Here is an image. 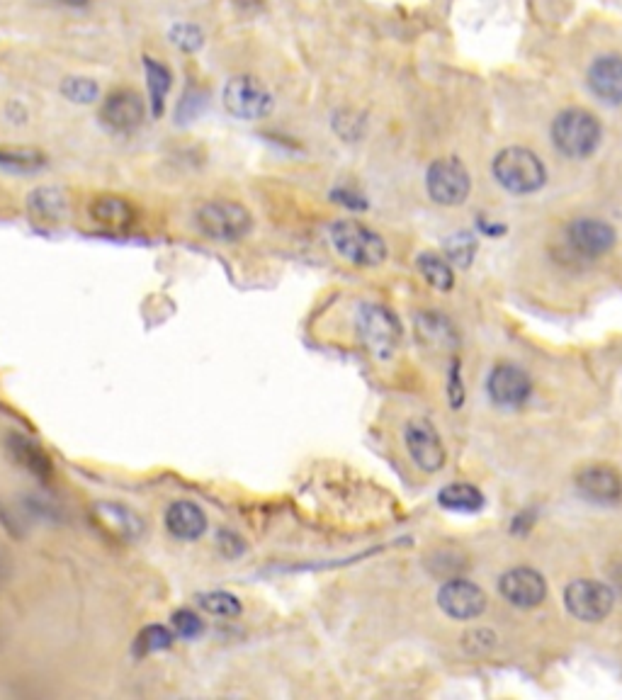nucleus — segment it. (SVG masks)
<instances>
[{"mask_svg":"<svg viewBox=\"0 0 622 700\" xmlns=\"http://www.w3.org/2000/svg\"><path fill=\"white\" fill-rule=\"evenodd\" d=\"M601 122L581 107L559 112L552 122V141L569 158H588L601 144Z\"/></svg>","mask_w":622,"mask_h":700,"instance_id":"obj_1","label":"nucleus"},{"mask_svg":"<svg viewBox=\"0 0 622 700\" xmlns=\"http://www.w3.org/2000/svg\"><path fill=\"white\" fill-rule=\"evenodd\" d=\"M331 244L341 258L360 268H377L387 258V244L358 219H341L331 227Z\"/></svg>","mask_w":622,"mask_h":700,"instance_id":"obj_2","label":"nucleus"},{"mask_svg":"<svg viewBox=\"0 0 622 700\" xmlns=\"http://www.w3.org/2000/svg\"><path fill=\"white\" fill-rule=\"evenodd\" d=\"M197 229L212 241L222 244H234V241L246 239L253 229V217L248 207L231 200H212L205 202L195 214Z\"/></svg>","mask_w":622,"mask_h":700,"instance_id":"obj_3","label":"nucleus"},{"mask_svg":"<svg viewBox=\"0 0 622 700\" xmlns=\"http://www.w3.org/2000/svg\"><path fill=\"white\" fill-rule=\"evenodd\" d=\"M494 175L501 188L516 195H530L540 190L547 180L542 161L530 149L511 146L494 158Z\"/></svg>","mask_w":622,"mask_h":700,"instance_id":"obj_4","label":"nucleus"},{"mask_svg":"<svg viewBox=\"0 0 622 700\" xmlns=\"http://www.w3.org/2000/svg\"><path fill=\"white\" fill-rule=\"evenodd\" d=\"M224 110L243 122H258L275 110V98L256 76H234L222 90Z\"/></svg>","mask_w":622,"mask_h":700,"instance_id":"obj_5","label":"nucleus"},{"mask_svg":"<svg viewBox=\"0 0 622 700\" xmlns=\"http://www.w3.org/2000/svg\"><path fill=\"white\" fill-rule=\"evenodd\" d=\"M358 333L375 358L387 360L392 358L401 341V324L387 307L363 304L358 309Z\"/></svg>","mask_w":622,"mask_h":700,"instance_id":"obj_6","label":"nucleus"},{"mask_svg":"<svg viewBox=\"0 0 622 700\" xmlns=\"http://www.w3.org/2000/svg\"><path fill=\"white\" fill-rule=\"evenodd\" d=\"M469 185L472 180H469L467 168L457 158H438L426 173L428 195L438 205H462L469 195Z\"/></svg>","mask_w":622,"mask_h":700,"instance_id":"obj_7","label":"nucleus"},{"mask_svg":"<svg viewBox=\"0 0 622 700\" xmlns=\"http://www.w3.org/2000/svg\"><path fill=\"white\" fill-rule=\"evenodd\" d=\"M564 603H567L569 613L574 618L586 620V623H596L603 620L605 615L613 611V591L601 581L579 579L571 581L564 591Z\"/></svg>","mask_w":622,"mask_h":700,"instance_id":"obj_8","label":"nucleus"},{"mask_svg":"<svg viewBox=\"0 0 622 700\" xmlns=\"http://www.w3.org/2000/svg\"><path fill=\"white\" fill-rule=\"evenodd\" d=\"M100 117L110 132L134 134L146 120V103L137 90L117 88L105 98Z\"/></svg>","mask_w":622,"mask_h":700,"instance_id":"obj_9","label":"nucleus"},{"mask_svg":"<svg viewBox=\"0 0 622 700\" xmlns=\"http://www.w3.org/2000/svg\"><path fill=\"white\" fill-rule=\"evenodd\" d=\"M406 450L423 472H438L445 465V448L431 421L414 419L406 423Z\"/></svg>","mask_w":622,"mask_h":700,"instance_id":"obj_10","label":"nucleus"},{"mask_svg":"<svg viewBox=\"0 0 622 700\" xmlns=\"http://www.w3.org/2000/svg\"><path fill=\"white\" fill-rule=\"evenodd\" d=\"M90 516H93L100 530H105L115 540H122V543H134L146 530L144 518L129 506L117 504V501H98V504L90 506Z\"/></svg>","mask_w":622,"mask_h":700,"instance_id":"obj_11","label":"nucleus"},{"mask_svg":"<svg viewBox=\"0 0 622 700\" xmlns=\"http://www.w3.org/2000/svg\"><path fill=\"white\" fill-rule=\"evenodd\" d=\"M438 603L450 618L472 620L486 611V596L477 584L465 579H452L443 584L438 594Z\"/></svg>","mask_w":622,"mask_h":700,"instance_id":"obj_12","label":"nucleus"},{"mask_svg":"<svg viewBox=\"0 0 622 700\" xmlns=\"http://www.w3.org/2000/svg\"><path fill=\"white\" fill-rule=\"evenodd\" d=\"M567 241L579 258H598L615 246V229L598 219H576L567 229Z\"/></svg>","mask_w":622,"mask_h":700,"instance_id":"obj_13","label":"nucleus"},{"mask_svg":"<svg viewBox=\"0 0 622 700\" xmlns=\"http://www.w3.org/2000/svg\"><path fill=\"white\" fill-rule=\"evenodd\" d=\"M501 594L508 603L518 608H535L540 606L542 598L547 596V584L535 569H511L501 577Z\"/></svg>","mask_w":622,"mask_h":700,"instance_id":"obj_14","label":"nucleus"},{"mask_svg":"<svg viewBox=\"0 0 622 700\" xmlns=\"http://www.w3.org/2000/svg\"><path fill=\"white\" fill-rule=\"evenodd\" d=\"M588 88L608 105L622 103V56H598L588 69Z\"/></svg>","mask_w":622,"mask_h":700,"instance_id":"obj_15","label":"nucleus"},{"mask_svg":"<svg viewBox=\"0 0 622 700\" xmlns=\"http://www.w3.org/2000/svg\"><path fill=\"white\" fill-rule=\"evenodd\" d=\"M486 389L499 406H520L530 397V377L516 365H499L489 375Z\"/></svg>","mask_w":622,"mask_h":700,"instance_id":"obj_16","label":"nucleus"},{"mask_svg":"<svg viewBox=\"0 0 622 700\" xmlns=\"http://www.w3.org/2000/svg\"><path fill=\"white\" fill-rule=\"evenodd\" d=\"M166 530L175 540H200L207 533V516L192 501H175L166 511Z\"/></svg>","mask_w":622,"mask_h":700,"instance_id":"obj_17","label":"nucleus"},{"mask_svg":"<svg viewBox=\"0 0 622 700\" xmlns=\"http://www.w3.org/2000/svg\"><path fill=\"white\" fill-rule=\"evenodd\" d=\"M90 219H93L98 227L107 231H115V234H124L134 227L137 222V212L129 205L127 200L117 195H100L90 202Z\"/></svg>","mask_w":622,"mask_h":700,"instance_id":"obj_18","label":"nucleus"},{"mask_svg":"<svg viewBox=\"0 0 622 700\" xmlns=\"http://www.w3.org/2000/svg\"><path fill=\"white\" fill-rule=\"evenodd\" d=\"M581 494H586L588 499L601 501V504H615L622 496V479L618 472H613L610 467L593 465L579 472L576 477Z\"/></svg>","mask_w":622,"mask_h":700,"instance_id":"obj_19","label":"nucleus"},{"mask_svg":"<svg viewBox=\"0 0 622 700\" xmlns=\"http://www.w3.org/2000/svg\"><path fill=\"white\" fill-rule=\"evenodd\" d=\"M8 453L13 455V460L18 462L22 470L32 472L37 479L52 477V460L44 455V450L39 448V445L32 443V440H27L25 436H10Z\"/></svg>","mask_w":622,"mask_h":700,"instance_id":"obj_20","label":"nucleus"},{"mask_svg":"<svg viewBox=\"0 0 622 700\" xmlns=\"http://www.w3.org/2000/svg\"><path fill=\"white\" fill-rule=\"evenodd\" d=\"M144 73H146V86H149V105L151 115L161 117L166 110V95L173 86L171 69L161 61H156L154 56H144Z\"/></svg>","mask_w":622,"mask_h":700,"instance_id":"obj_21","label":"nucleus"},{"mask_svg":"<svg viewBox=\"0 0 622 700\" xmlns=\"http://www.w3.org/2000/svg\"><path fill=\"white\" fill-rule=\"evenodd\" d=\"M416 333L426 346L431 348H452L457 343V333L443 314L423 312L416 319Z\"/></svg>","mask_w":622,"mask_h":700,"instance_id":"obj_22","label":"nucleus"},{"mask_svg":"<svg viewBox=\"0 0 622 700\" xmlns=\"http://www.w3.org/2000/svg\"><path fill=\"white\" fill-rule=\"evenodd\" d=\"M47 166V154L35 146H0V168L10 173H35Z\"/></svg>","mask_w":622,"mask_h":700,"instance_id":"obj_23","label":"nucleus"},{"mask_svg":"<svg viewBox=\"0 0 622 700\" xmlns=\"http://www.w3.org/2000/svg\"><path fill=\"white\" fill-rule=\"evenodd\" d=\"M438 501L450 511H479L484 506V496L482 491L472 484H448L443 491L438 494Z\"/></svg>","mask_w":622,"mask_h":700,"instance_id":"obj_24","label":"nucleus"},{"mask_svg":"<svg viewBox=\"0 0 622 700\" xmlns=\"http://www.w3.org/2000/svg\"><path fill=\"white\" fill-rule=\"evenodd\" d=\"M418 270L426 278L428 285H433L435 290L440 292H450L452 285H455V273H452L450 263L445 258H440L438 253H421L418 256Z\"/></svg>","mask_w":622,"mask_h":700,"instance_id":"obj_25","label":"nucleus"},{"mask_svg":"<svg viewBox=\"0 0 622 700\" xmlns=\"http://www.w3.org/2000/svg\"><path fill=\"white\" fill-rule=\"evenodd\" d=\"M30 212L42 219H61L66 214V195L59 188H39L27 200Z\"/></svg>","mask_w":622,"mask_h":700,"instance_id":"obj_26","label":"nucleus"},{"mask_svg":"<svg viewBox=\"0 0 622 700\" xmlns=\"http://www.w3.org/2000/svg\"><path fill=\"white\" fill-rule=\"evenodd\" d=\"M197 606L207 615H214V618H236L243 611L239 596L229 594V591H207V594H200L197 596Z\"/></svg>","mask_w":622,"mask_h":700,"instance_id":"obj_27","label":"nucleus"},{"mask_svg":"<svg viewBox=\"0 0 622 700\" xmlns=\"http://www.w3.org/2000/svg\"><path fill=\"white\" fill-rule=\"evenodd\" d=\"M61 95L76 105H90L100 98V86L93 78L69 76L61 81Z\"/></svg>","mask_w":622,"mask_h":700,"instance_id":"obj_28","label":"nucleus"},{"mask_svg":"<svg viewBox=\"0 0 622 700\" xmlns=\"http://www.w3.org/2000/svg\"><path fill=\"white\" fill-rule=\"evenodd\" d=\"M173 637L175 632L168 630L166 625H149V628L141 630V635L137 637V654L144 657V654H156L163 652V649H171Z\"/></svg>","mask_w":622,"mask_h":700,"instance_id":"obj_29","label":"nucleus"},{"mask_svg":"<svg viewBox=\"0 0 622 700\" xmlns=\"http://www.w3.org/2000/svg\"><path fill=\"white\" fill-rule=\"evenodd\" d=\"M171 42L185 54L200 52L205 47V32L192 22H175L171 27Z\"/></svg>","mask_w":622,"mask_h":700,"instance_id":"obj_30","label":"nucleus"},{"mask_svg":"<svg viewBox=\"0 0 622 700\" xmlns=\"http://www.w3.org/2000/svg\"><path fill=\"white\" fill-rule=\"evenodd\" d=\"M445 251H448V258L452 263H457L460 268H467L472 263L474 251H477V239H474L469 231H460L445 244Z\"/></svg>","mask_w":622,"mask_h":700,"instance_id":"obj_31","label":"nucleus"},{"mask_svg":"<svg viewBox=\"0 0 622 700\" xmlns=\"http://www.w3.org/2000/svg\"><path fill=\"white\" fill-rule=\"evenodd\" d=\"M171 628L175 635L183 637V640H195V637H200L202 630H205V623H202V618L195 611L183 608V611H175L171 615Z\"/></svg>","mask_w":622,"mask_h":700,"instance_id":"obj_32","label":"nucleus"},{"mask_svg":"<svg viewBox=\"0 0 622 700\" xmlns=\"http://www.w3.org/2000/svg\"><path fill=\"white\" fill-rule=\"evenodd\" d=\"M217 545H219V550H222L226 557H239L241 552L246 550V543H243L239 535L231 533V530H219Z\"/></svg>","mask_w":622,"mask_h":700,"instance_id":"obj_33","label":"nucleus"},{"mask_svg":"<svg viewBox=\"0 0 622 700\" xmlns=\"http://www.w3.org/2000/svg\"><path fill=\"white\" fill-rule=\"evenodd\" d=\"M333 200L341 202V205L350 207V210H365V200L358 193H350V190H336Z\"/></svg>","mask_w":622,"mask_h":700,"instance_id":"obj_34","label":"nucleus"},{"mask_svg":"<svg viewBox=\"0 0 622 700\" xmlns=\"http://www.w3.org/2000/svg\"><path fill=\"white\" fill-rule=\"evenodd\" d=\"M448 394H450L452 406L457 409V406L462 404V382H460V372H457V360H455V365H452V380H450Z\"/></svg>","mask_w":622,"mask_h":700,"instance_id":"obj_35","label":"nucleus"},{"mask_svg":"<svg viewBox=\"0 0 622 700\" xmlns=\"http://www.w3.org/2000/svg\"><path fill=\"white\" fill-rule=\"evenodd\" d=\"M59 3L69 5V8H86L90 0H59Z\"/></svg>","mask_w":622,"mask_h":700,"instance_id":"obj_36","label":"nucleus"},{"mask_svg":"<svg viewBox=\"0 0 622 700\" xmlns=\"http://www.w3.org/2000/svg\"><path fill=\"white\" fill-rule=\"evenodd\" d=\"M8 577V560H5L3 550H0V581Z\"/></svg>","mask_w":622,"mask_h":700,"instance_id":"obj_37","label":"nucleus"}]
</instances>
